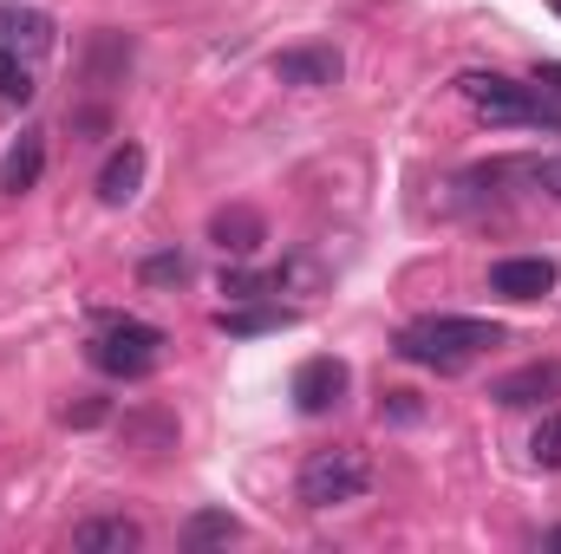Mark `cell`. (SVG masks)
I'll use <instances>...</instances> for the list:
<instances>
[{
  "label": "cell",
  "mask_w": 561,
  "mask_h": 554,
  "mask_svg": "<svg viewBox=\"0 0 561 554\" xmlns=\"http://www.w3.org/2000/svg\"><path fill=\"white\" fill-rule=\"evenodd\" d=\"M346 385H353L346 359H333V353H313V359H300V372H294V405H300L307 417H327V412H340Z\"/></svg>",
  "instance_id": "obj_5"
},
{
  "label": "cell",
  "mask_w": 561,
  "mask_h": 554,
  "mask_svg": "<svg viewBox=\"0 0 561 554\" xmlns=\"http://www.w3.org/2000/svg\"><path fill=\"white\" fill-rule=\"evenodd\" d=\"M457 92H463L490 125H556L561 131V105H549L536 85H516V79H503V72H463Z\"/></svg>",
  "instance_id": "obj_4"
},
{
  "label": "cell",
  "mask_w": 561,
  "mask_h": 554,
  "mask_svg": "<svg viewBox=\"0 0 561 554\" xmlns=\"http://www.w3.org/2000/svg\"><path fill=\"white\" fill-rule=\"evenodd\" d=\"M503 176H516V183H529V189H542V196H556L561 203V157H516V163H496Z\"/></svg>",
  "instance_id": "obj_17"
},
{
  "label": "cell",
  "mask_w": 561,
  "mask_h": 554,
  "mask_svg": "<svg viewBox=\"0 0 561 554\" xmlns=\"http://www.w3.org/2000/svg\"><path fill=\"white\" fill-rule=\"evenodd\" d=\"M529 85H536V92H542V99H549V105H561V66H556V59H542V66H536V79H529Z\"/></svg>",
  "instance_id": "obj_23"
},
{
  "label": "cell",
  "mask_w": 561,
  "mask_h": 554,
  "mask_svg": "<svg viewBox=\"0 0 561 554\" xmlns=\"http://www.w3.org/2000/svg\"><path fill=\"white\" fill-rule=\"evenodd\" d=\"M549 7H556V20H561V0H549Z\"/></svg>",
  "instance_id": "obj_26"
},
{
  "label": "cell",
  "mask_w": 561,
  "mask_h": 554,
  "mask_svg": "<svg viewBox=\"0 0 561 554\" xmlns=\"http://www.w3.org/2000/svg\"><path fill=\"white\" fill-rule=\"evenodd\" d=\"M0 46H13V53H26V59H39V53H53V20H46L39 7H20V0H0Z\"/></svg>",
  "instance_id": "obj_11"
},
{
  "label": "cell",
  "mask_w": 561,
  "mask_h": 554,
  "mask_svg": "<svg viewBox=\"0 0 561 554\" xmlns=\"http://www.w3.org/2000/svg\"><path fill=\"white\" fill-rule=\"evenodd\" d=\"M33 59L26 53H13V46H0V105H33Z\"/></svg>",
  "instance_id": "obj_16"
},
{
  "label": "cell",
  "mask_w": 561,
  "mask_h": 554,
  "mask_svg": "<svg viewBox=\"0 0 561 554\" xmlns=\"http://www.w3.org/2000/svg\"><path fill=\"white\" fill-rule=\"evenodd\" d=\"M209 242L222 249V255H236V262H249L262 242H268V222L249 209V203H222L216 216H209Z\"/></svg>",
  "instance_id": "obj_8"
},
{
  "label": "cell",
  "mask_w": 561,
  "mask_h": 554,
  "mask_svg": "<svg viewBox=\"0 0 561 554\" xmlns=\"http://www.w3.org/2000/svg\"><path fill=\"white\" fill-rule=\"evenodd\" d=\"M66 424H72V430H92V424H105V399H79V405H66Z\"/></svg>",
  "instance_id": "obj_22"
},
{
  "label": "cell",
  "mask_w": 561,
  "mask_h": 554,
  "mask_svg": "<svg viewBox=\"0 0 561 554\" xmlns=\"http://www.w3.org/2000/svg\"><path fill=\"white\" fill-rule=\"evenodd\" d=\"M542 542H549V549H561V529H549V535H542Z\"/></svg>",
  "instance_id": "obj_25"
},
{
  "label": "cell",
  "mask_w": 561,
  "mask_h": 554,
  "mask_svg": "<svg viewBox=\"0 0 561 554\" xmlns=\"http://www.w3.org/2000/svg\"><path fill=\"white\" fill-rule=\"evenodd\" d=\"M72 549L79 554H138L144 549V529L131 516H92L72 529Z\"/></svg>",
  "instance_id": "obj_12"
},
{
  "label": "cell",
  "mask_w": 561,
  "mask_h": 554,
  "mask_svg": "<svg viewBox=\"0 0 561 554\" xmlns=\"http://www.w3.org/2000/svg\"><path fill=\"white\" fill-rule=\"evenodd\" d=\"M373 489V457L359 443H333V450H313L294 476V496L307 509H340V503H359Z\"/></svg>",
  "instance_id": "obj_3"
},
{
  "label": "cell",
  "mask_w": 561,
  "mask_h": 554,
  "mask_svg": "<svg viewBox=\"0 0 561 554\" xmlns=\"http://www.w3.org/2000/svg\"><path fill=\"white\" fill-rule=\"evenodd\" d=\"M490 399L510 405V412L542 405V399H561V359H536V366H523V372H503V379L490 385Z\"/></svg>",
  "instance_id": "obj_9"
},
{
  "label": "cell",
  "mask_w": 561,
  "mask_h": 554,
  "mask_svg": "<svg viewBox=\"0 0 561 554\" xmlns=\"http://www.w3.org/2000/svg\"><path fill=\"white\" fill-rule=\"evenodd\" d=\"M529 463L536 470H561V412H549L536 424V437H529Z\"/></svg>",
  "instance_id": "obj_19"
},
{
  "label": "cell",
  "mask_w": 561,
  "mask_h": 554,
  "mask_svg": "<svg viewBox=\"0 0 561 554\" xmlns=\"http://www.w3.org/2000/svg\"><path fill=\"white\" fill-rule=\"evenodd\" d=\"M144 170H150V157H144V143H118L112 157H105V170H99V203L105 209H125L131 196L144 189Z\"/></svg>",
  "instance_id": "obj_10"
},
{
  "label": "cell",
  "mask_w": 561,
  "mask_h": 554,
  "mask_svg": "<svg viewBox=\"0 0 561 554\" xmlns=\"http://www.w3.org/2000/svg\"><path fill=\"white\" fill-rule=\"evenodd\" d=\"M340 72H346V59H340L333 46H287V53H275V79L280 85H307V92H320V85H340Z\"/></svg>",
  "instance_id": "obj_7"
},
{
  "label": "cell",
  "mask_w": 561,
  "mask_h": 554,
  "mask_svg": "<svg viewBox=\"0 0 561 554\" xmlns=\"http://www.w3.org/2000/svg\"><path fill=\"white\" fill-rule=\"evenodd\" d=\"M216 326H222L229 339H255V333H280V326H294V307H268V300H236V307H222V313H216Z\"/></svg>",
  "instance_id": "obj_14"
},
{
  "label": "cell",
  "mask_w": 561,
  "mask_h": 554,
  "mask_svg": "<svg viewBox=\"0 0 561 554\" xmlns=\"http://www.w3.org/2000/svg\"><path fill=\"white\" fill-rule=\"evenodd\" d=\"M222 293H229V307L236 300H262V293H275V275H255V268H222Z\"/></svg>",
  "instance_id": "obj_21"
},
{
  "label": "cell",
  "mask_w": 561,
  "mask_h": 554,
  "mask_svg": "<svg viewBox=\"0 0 561 554\" xmlns=\"http://www.w3.org/2000/svg\"><path fill=\"white\" fill-rule=\"evenodd\" d=\"M561 268L549 255H503L496 268H490V293H503V300H542V293H556Z\"/></svg>",
  "instance_id": "obj_6"
},
{
  "label": "cell",
  "mask_w": 561,
  "mask_h": 554,
  "mask_svg": "<svg viewBox=\"0 0 561 554\" xmlns=\"http://www.w3.org/2000/svg\"><path fill=\"white\" fill-rule=\"evenodd\" d=\"M386 417H399V424H412L419 417V405H412V392H386V405H379Z\"/></svg>",
  "instance_id": "obj_24"
},
{
  "label": "cell",
  "mask_w": 561,
  "mask_h": 554,
  "mask_svg": "<svg viewBox=\"0 0 561 554\" xmlns=\"http://www.w3.org/2000/svg\"><path fill=\"white\" fill-rule=\"evenodd\" d=\"M510 333L496 326V320H470V313H424L412 320L399 339H392V353L405 359V366H424V372H463L470 359H483L490 346H503Z\"/></svg>",
  "instance_id": "obj_1"
},
{
  "label": "cell",
  "mask_w": 561,
  "mask_h": 554,
  "mask_svg": "<svg viewBox=\"0 0 561 554\" xmlns=\"http://www.w3.org/2000/svg\"><path fill=\"white\" fill-rule=\"evenodd\" d=\"M125 443L157 457V450H170V443H176V424H170V417H125Z\"/></svg>",
  "instance_id": "obj_18"
},
{
  "label": "cell",
  "mask_w": 561,
  "mask_h": 554,
  "mask_svg": "<svg viewBox=\"0 0 561 554\" xmlns=\"http://www.w3.org/2000/svg\"><path fill=\"white\" fill-rule=\"evenodd\" d=\"M163 346H170V333H163V326L131 320V313H105V320H99V333L85 339V359H92L105 379H144V372L163 359Z\"/></svg>",
  "instance_id": "obj_2"
},
{
  "label": "cell",
  "mask_w": 561,
  "mask_h": 554,
  "mask_svg": "<svg viewBox=\"0 0 561 554\" xmlns=\"http://www.w3.org/2000/svg\"><path fill=\"white\" fill-rule=\"evenodd\" d=\"M39 176H46V138L20 131V143L0 157V196H26V189H39Z\"/></svg>",
  "instance_id": "obj_13"
},
{
  "label": "cell",
  "mask_w": 561,
  "mask_h": 554,
  "mask_svg": "<svg viewBox=\"0 0 561 554\" xmlns=\"http://www.w3.org/2000/svg\"><path fill=\"white\" fill-rule=\"evenodd\" d=\"M229 542H242V522H236L229 509H196V516L183 522V549H190V554L229 549Z\"/></svg>",
  "instance_id": "obj_15"
},
{
  "label": "cell",
  "mask_w": 561,
  "mask_h": 554,
  "mask_svg": "<svg viewBox=\"0 0 561 554\" xmlns=\"http://www.w3.org/2000/svg\"><path fill=\"white\" fill-rule=\"evenodd\" d=\"M138 275H144V287H183V280H190V255L163 249V255H150V262H144Z\"/></svg>",
  "instance_id": "obj_20"
}]
</instances>
